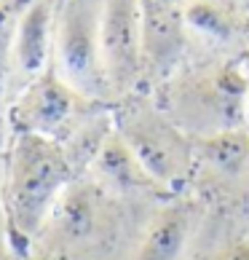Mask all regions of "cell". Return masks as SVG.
I'll use <instances>...</instances> for the list:
<instances>
[{
	"mask_svg": "<svg viewBox=\"0 0 249 260\" xmlns=\"http://www.w3.org/2000/svg\"><path fill=\"white\" fill-rule=\"evenodd\" d=\"M156 207L110 193L83 172L32 242L30 260H134Z\"/></svg>",
	"mask_w": 249,
	"mask_h": 260,
	"instance_id": "cell-1",
	"label": "cell"
},
{
	"mask_svg": "<svg viewBox=\"0 0 249 260\" xmlns=\"http://www.w3.org/2000/svg\"><path fill=\"white\" fill-rule=\"evenodd\" d=\"M81 172L54 140L27 132H8L3 156V201L16 252L30 260V249L67 185Z\"/></svg>",
	"mask_w": 249,
	"mask_h": 260,
	"instance_id": "cell-2",
	"label": "cell"
},
{
	"mask_svg": "<svg viewBox=\"0 0 249 260\" xmlns=\"http://www.w3.org/2000/svg\"><path fill=\"white\" fill-rule=\"evenodd\" d=\"M246 62L190 59L150 91L166 115L193 140L246 129Z\"/></svg>",
	"mask_w": 249,
	"mask_h": 260,
	"instance_id": "cell-3",
	"label": "cell"
},
{
	"mask_svg": "<svg viewBox=\"0 0 249 260\" xmlns=\"http://www.w3.org/2000/svg\"><path fill=\"white\" fill-rule=\"evenodd\" d=\"M113 129L171 196L188 193L196 164V140L177 126L150 91H134L110 105Z\"/></svg>",
	"mask_w": 249,
	"mask_h": 260,
	"instance_id": "cell-4",
	"label": "cell"
},
{
	"mask_svg": "<svg viewBox=\"0 0 249 260\" xmlns=\"http://www.w3.org/2000/svg\"><path fill=\"white\" fill-rule=\"evenodd\" d=\"M104 0H59L54 22V70L86 100L113 105L102 64Z\"/></svg>",
	"mask_w": 249,
	"mask_h": 260,
	"instance_id": "cell-5",
	"label": "cell"
},
{
	"mask_svg": "<svg viewBox=\"0 0 249 260\" xmlns=\"http://www.w3.org/2000/svg\"><path fill=\"white\" fill-rule=\"evenodd\" d=\"M104 108L110 105L86 100L75 89H70L51 64L6 105V129L38 134V137L67 145Z\"/></svg>",
	"mask_w": 249,
	"mask_h": 260,
	"instance_id": "cell-6",
	"label": "cell"
},
{
	"mask_svg": "<svg viewBox=\"0 0 249 260\" xmlns=\"http://www.w3.org/2000/svg\"><path fill=\"white\" fill-rule=\"evenodd\" d=\"M188 193L209 209L249 215V129L196 140V164Z\"/></svg>",
	"mask_w": 249,
	"mask_h": 260,
	"instance_id": "cell-7",
	"label": "cell"
},
{
	"mask_svg": "<svg viewBox=\"0 0 249 260\" xmlns=\"http://www.w3.org/2000/svg\"><path fill=\"white\" fill-rule=\"evenodd\" d=\"M102 64L113 105L142 91V6L139 0H104L102 8Z\"/></svg>",
	"mask_w": 249,
	"mask_h": 260,
	"instance_id": "cell-8",
	"label": "cell"
},
{
	"mask_svg": "<svg viewBox=\"0 0 249 260\" xmlns=\"http://www.w3.org/2000/svg\"><path fill=\"white\" fill-rule=\"evenodd\" d=\"M190 59H249V11L238 0H183Z\"/></svg>",
	"mask_w": 249,
	"mask_h": 260,
	"instance_id": "cell-9",
	"label": "cell"
},
{
	"mask_svg": "<svg viewBox=\"0 0 249 260\" xmlns=\"http://www.w3.org/2000/svg\"><path fill=\"white\" fill-rule=\"evenodd\" d=\"M59 0H30L19 11L6 51V105L54 62V22Z\"/></svg>",
	"mask_w": 249,
	"mask_h": 260,
	"instance_id": "cell-10",
	"label": "cell"
},
{
	"mask_svg": "<svg viewBox=\"0 0 249 260\" xmlns=\"http://www.w3.org/2000/svg\"><path fill=\"white\" fill-rule=\"evenodd\" d=\"M142 6V67L145 91H156L190 56V35L177 0H139Z\"/></svg>",
	"mask_w": 249,
	"mask_h": 260,
	"instance_id": "cell-11",
	"label": "cell"
},
{
	"mask_svg": "<svg viewBox=\"0 0 249 260\" xmlns=\"http://www.w3.org/2000/svg\"><path fill=\"white\" fill-rule=\"evenodd\" d=\"M206 209L209 207L193 193H180L158 204L145 225L134 260H188Z\"/></svg>",
	"mask_w": 249,
	"mask_h": 260,
	"instance_id": "cell-12",
	"label": "cell"
},
{
	"mask_svg": "<svg viewBox=\"0 0 249 260\" xmlns=\"http://www.w3.org/2000/svg\"><path fill=\"white\" fill-rule=\"evenodd\" d=\"M86 175H91L102 188H108L110 193H116L121 199L148 201V204H161V201L171 199L169 190L161 188L148 175V169L137 161V156H134L126 142L116 134V129L108 134V140L94 153Z\"/></svg>",
	"mask_w": 249,
	"mask_h": 260,
	"instance_id": "cell-13",
	"label": "cell"
},
{
	"mask_svg": "<svg viewBox=\"0 0 249 260\" xmlns=\"http://www.w3.org/2000/svg\"><path fill=\"white\" fill-rule=\"evenodd\" d=\"M188 260H249V215L206 209Z\"/></svg>",
	"mask_w": 249,
	"mask_h": 260,
	"instance_id": "cell-14",
	"label": "cell"
},
{
	"mask_svg": "<svg viewBox=\"0 0 249 260\" xmlns=\"http://www.w3.org/2000/svg\"><path fill=\"white\" fill-rule=\"evenodd\" d=\"M6 140H8V129L0 126V260H24L22 255L16 252L11 223H8V212H6V201H3V156H6Z\"/></svg>",
	"mask_w": 249,
	"mask_h": 260,
	"instance_id": "cell-15",
	"label": "cell"
},
{
	"mask_svg": "<svg viewBox=\"0 0 249 260\" xmlns=\"http://www.w3.org/2000/svg\"><path fill=\"white\" fill-rule=\"evenodd\" d=\"M246 78H249V59H246ZM246 129H249V89H246Z\"/></svg>",
	"mask_w": 249,
	"mask_h": 260,
	"instance_id": "cell-16",
	"label": "cell"
},
{
	"mask_svg": "<svg viewBox=\"0 0 249 260\" xmlns=\"http://www.w3.org/2000/svg\"><path fill=\"white\" fill-rule=\"evenodd\" d=\"M238 3H241V6L246 8V11H249V0H238Z\"/></svg>",
	"mask_w": 249,
	"mask_h": 260,
	"instance_id": "cell-17",
	"label": "cell"
},
{
	"mask_svg": "<svg viewBox=\"0 0 249 260\" xmlns=\"http://www.w3.org/2000/svg\"><path fill=\"white\" fill-rule=\"evenodd\" d=\"M177 3H183V0H177Z\"/></svg>",
	"mask_w": 249,
	"mask_h": 260,
	"instance_id": "cell-18",
	"label": "cell"
}]
</instances>
